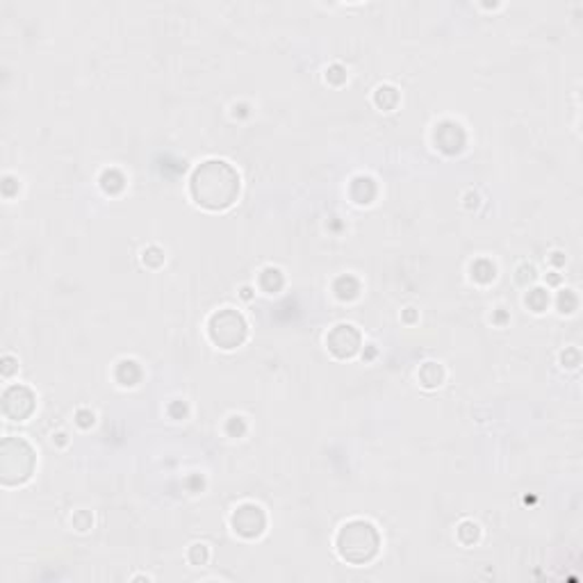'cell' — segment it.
Instances as JSON below:
<instances>
[{
  "mask_svg": "<svg viewBox=\"0 0 583 583\" xmlns=\"http://www.w3.org/2000/svg\"><path fill=\"white\" fill-rule=\"evenodd\" d=\"M191 194L210 210L228 208L239 194V178L226 162H206L191 178Z\"/></svg>",
  "mask_w": 583,
  "mask_h": 583,
  "instance_id": "6da1fadb",
  "label": "cell"
},
{
  "mask_svg": "<svg viewBox=\"0 0 583 583\" xmlns=\"http://www.w3.org/2000/svg\"><path fill=\"white\" fill-rule=\"evenodd\" d=\"M339 549L349 561H368V558L376 551V533L370 524H349L345 526L343 536H339Z\"/></svg>",
  "mask_w": 583,
  "mask_h": 583,
  "instance_id": "7a4b0ae2",
  "label": "cell"
}]
</instances>
